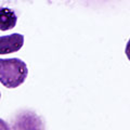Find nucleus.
Here are the masks:
<instances>
[{"instance_id":"3","label":"nucleus","mask_w":130,"mask_h":130,"mask_svg":"<svg viewBox=\"0 0 130 130\" xmlns=\"http://www.w3.org/2000/svg\"><path fill=\"white\" fill-rule=\"evenodd\" d=\"M24 36L21 34H11L0 37V54H9L16 52L23 47Z\"/></svg>"},{"instance_id":"6","label":"nucleus","mask_w":130,"mask_h":130,"mask_svg":"<svg viewBox=\"0 0 130 130\" xmlns=\"http://www.w3.org/2000/svg\"><path fill=\"white\" fill-rule=\"evenodd\" d=\"M0 98H1V92H0Z\"/></svg>"},{"instance_id":"5","label":"nucleus","mask_w":130,"mask_h":130,"mask_svg":"<svg viewBox=\"0 0 130 130\" xmlns=\"http://www.w3.org/2000/svg\"><path fill=\"white\" fill-rule=\"evenodd\" d=\"M0 130H10V127L7 121L0 118Z\"/></svg>"},{"instance_id":"4","label":"nucleus","mask_w":130,"mask_h":130,"mask_svg":"<svg viewBox=\"0 0 130 130\" xmlns=\"http://www.w3.org/2000/svg\"><path fill=\"white\" fill-rule=\"evenodd\" d=\"M16 21L18 18L13 11L8 8H0V30L6 31L14 28Z\"/></svg>"},{"instance_id":"2","label":"nucleus","mask_w":130,"mask_h":130,"mask_svg":"<svg viewBox=\"0 0 130 130\" xmlns=\"http://www.w3.org/2000/svg\"><path fill=\"white\" fill-rule=\"evenodd\" d=\"M13 130H44L42 119L34 112H22L16 115Z\"/></svg>"},{"instance_id":"1","label":"nucleus","mask_w":130,"mask_h":130,"mask_svg":"<svg viewBox=\"0 0 130 130\" xmlns=\"http://www.w3.org/2000/svg\"><path fill=\"white\" fill-rule=\"evenodd\" d=\"M27 65L18 58L0 59V83L6 88H16L25 81Z\"/></svg>"}]
</instances>
